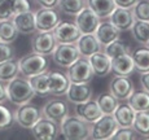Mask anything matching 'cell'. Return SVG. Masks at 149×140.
Listing matches in <instances>:
<instances>
[{
    "mask_svg": "<svg viewBox=\"0 0 149 140\" xmlns=\"http://www.w3.org/2000/svg\"><path fill=\"white\" fill-rule=\"evenodd\" d=\"M52 33L56 38L57 44H73V43H77V40L82 35L75 22L62 21V20L57 24Z\"/></svg>",
    "mask_w": 149,
    "mask_h": 140,
    "instance_id": "52a82bcc",
    "label": "cell"
},
{
    "mask_svg": "<svg viewBox=\"0 0 149 140\" xmlns=\"http://www.w3.org/2000/svg\"><path fill=\"white\" fill-rule=\"evenodd\" d=\"M7 88H5V82L0 81V104H3L4 101H7Z\"/></svg>",
    "mask_w": 149,
    "mask_h": 140,
    "instance_id": "f6af8a7d",
    "label": "cell"
},
{
    "mask_svg": "<svg viewBox=\"0 0 149 140\" xmlns=\"http://www.w3.org/2000/svg\"><path fill=\"white\" fill-rule=\"evenodd\" d=\"M135 114L136 112L132 109V107L128 102L119 101L118 107L116 108V110L113 113V117L116 119L118 127H132Z\"/></svg>",
    "mask_w": 149,
    "mask_h": 140,
    "instance_id": "cb8c5ba5",
    "label": "cell"
},
{
    "mask_svg": "<svg viewBox=\"0 0 149 140\" xmlns=\"http://www.w3.org/2000/svg\"><path fill=\"white\" fill-rule=\"evenodd\" d=\"M75 114L79 116L81 118H83L84 121L93 123L95 121L100 118L102 116V112L100 109L99 104H97L96 100H88L86 102L82 104H77L75 105Z\"/></svg>",
    "mask_w": 149,
    "mask_h": 140,
    "instance_id": "44dd1931",
    "label": "cell"
},
{
    "mask_svg": "<svg viewBox=\"0 0 149 140\" xmlns=\"http://www.w3.org/2000/svg\"><path fill=\"white\" fill-rule=\"evenodd\" d=\"M40 8H57L58 0H35Z\"/></svg>",
    "mask_w": 149,
    "mask_h": 140,
    "instance_id": "b9f144b4",
    "label": "cell"
},
{
    "mask_svg": "<svg viewBox=\"0 0 149 140\" xmlns=\"http://www.w3.org/2000/svg\"><path fill=\"white\" fill-rule=\"evenodd\" d=\"M65 96L73 104H82L93 98V90L90 83H70Z\"/></svg>",
    "mask_w": 149,
    "mask_h": 140,
    "instance_id": "2e32d148",
    "label": "cell"
},
{
    "mask_svg": "<svg viewBox=\"0 0 149 140\" xmlns=\"http://www.w3.org/2000/svg\"><path fill=\"white\" fill-rule=\"evenodd\" d=\"M132 128L140 139H149V112H136Z\"/></svg>",
    "mask_w": 149,
    "mask_h": 140,
    "instance_id": "f1b7e54d",
    "label": "cell"
},
{
    "mask_svg": "<svg viewBox=\"0 0 149 140\" xmlns=\"http://www.w3.org/2000/svg\"><path fill=\"white\" fill-rule=\"evenodd\" d=\"M7 88V98L12 104L17 105H24L26 102H30V100L35 96L33 87H31L30 82L25 77H18L13 78L12 81L7 82L5 84Z\"/></svg>",
    "mask_w": 149,
    "mask_h": 140,
    "instance_id": "7a4b0ae2",
    "label": "cell"
},
{
    "mask_svg": "<svg viewBox=\"0 0 149 140\" xmlns=\"http://www.w3.org/2000/svg\"><path fill=\"white\" fill-rule=\"evenodd\" d=\"M77 47L78 51L81 53L82 57H90L93 53L102 51V45L99 43V40L96 39L95 34H82L81 38L77 40Z\"/></svg>",
    "mask_w": 149,
    "mask_h": 140,
    "instance_id": "603a6c76",
    "label": "cell"
},
{
    "mask_svg": "<svg viewBox=\"0 0 149 140\" xmlns=\"http://www.w3.org/2000/svg\"><path fill=\"white\" fill-rule=\"evenodd\" d=\"M147 47H148V48H149V42H148V43H147Z\"/></svg>",
    "mask_w": 149,
    "mask_h": 140,
    "instance_id": "bcb514c9",
    "label": "cell"
},
{
    "mask_svg": "<svg viewBox=\"0 0 149 140\" xmlns=\"http://www.w3.org/2000/svg\"><path fill=\"white\" fill-rule=\"evenodd\" d=\"M56 47L57 42L52 31H36V34L31 38V48L34 53L49 56Z\"/></svg>",
    "mask_w": 149,
    "mask_h": 140,
    "instance_id": "9c48e42d",
    "label": "cell"
},
{
    "mask_svg": "<svg viewBox=\"0 0 149 140\" xmlns=\"http://www.w3.org/2000/svg\"><path fill=\"white\" fill-rule=\"evenodd\" d=\"M13 116H14V121L19 126L30 130L42 118L43 114H42V109H39L36 105L26 102L24 105H19L16 112L13 113Z\"/></svg>",
    "mask_w": 149,
    "mask_h": 140,
    "instance_id": "8992f818",
    "label": "cell"
},
{
    "mask_svg": "<svg viewBox=\"0 0 149 140\" xmlns=\"http://www.w3.org/2000/svg\"><path fill=\"white\" fill-rule=\"evenodd\" d=\"M102 51H104L110 59H114V57L125 55V53H131L130 45L126 44L125 42H122L121 39H117V40L109 43L108 45H105V47L102 48Z\"/></svg>",
    "mask_w": 149,
    "mask_h": 140,
    "instance_id": "e575fe53",
    "label": "cell"
},
{
    "mask_svg": "<svg viewBox=\"0 0 149 140\" xmlns=\"http://www.w3.org/2000/svg\"><path fill=\"white\" fill-rule=\"evenodd\" d=\"M140 84H141L143 90L149 92V73L140 74Z\"/></svg>",
    "mask_w": 149,
    "mask_h": 140,
    "instance_id": "ee69618b",
    "label": "cell"
},
{
    "mask_svg": "<svg viewBox=\"0 0 149 140\" xmlns=\"http://www.w3.org/2000/svg\"><path fill=\"white\" fill-rule=\"evenodd\" d=\"M51 56L56 65L68 69L73 62H75L81 57V53H79L77 44L73 43V44H57Z\"/></svg>",
    "mask_w": 149,
    "mask_h": 140,
    "instance_id": "ba28073f",
    "label": "cell"
},
{
    "mask_svg": "<svg viewBox=\"0 0 149 140\" xmlns=\"http://www.w3.org/2000/svg\"><path fill=\"white\" fill-rule=\"evenodd\" d=\"M88 61L92 68L93 75L104 78L111 73V59L104 51H99V52L91 55L88 57Z\"/></svg>",
    "mask_w": 149,
    "mask_h": 140,
    "instance_id": "e0dca14e",
    "label": "cell"
},
{
    "mask_svg": "<svg viewBox=\"0 0 149 140\" xmlns=\"http://www.w3.org/2000/svg\"><path fill=\"white\" fill-rule=\"evenodd\" d=\"M91 125L77 114H68L60 122V134L66 140H87L91 139Z\"/></svg>",
    "mask_w": 149,
    "mask_h": 140,
    "instance_id": "6da1fadb",
    "label": "cell"
},
{
    "mask_svg": "<svg viewBox=\"0 0 149 140\" xmlns=\"http://www.w3.org/2000/svg\"><path fill=\"white\" fill-rule=\"evenodd\" d=\"M131 56L135 65V71L139 74L149 73V48L147 45H141L134 49L131 52Z\"/></svg>",
    "mask_w": 149,
    "mask_h": 140,
    "instance_id": "d4e9b609",
    "label": "cell"
},
{
    "mask_svg": "<svg viewBox=\"0 0 149 140\" xmlns=\"http://www.w3.org/2000/svg\"><path fill=\"white\" fill-rule=\"evenodd\" d=\"M66 75L70 83H91L93 71L87 57H79L66 70Z\"/></svg>",
    "mask_w": 149,
    "mask_h": 140,
    "instance_id": "277c9868",
    "label": "cell"
},
{
    "mask_svg": "<svg viewBox=\"0 0 149 140\" xmlns=\"http://www.w3.org/2000/svg\"><path fill=\"white\" fill-rule=\"evenodd\" d=\"M95 36L97 40H99L100 44L102 45V48H104L109 43L119 39L121 31L114 26L110 21H101L95 31Z\"/></svg>",
    "mask_w": 149,
    "mask_h": 140,
    "instance_id": "ac0fdd59",
    "label": "cell"
},
{
    "mask_svg": "<svg viewBox=\"0 0 149 140\" xmlns=\"http://www.w3.org/2000/svg\"><path fill=\"white\" fill-rule=\"evenodd\" d=\"M109 21L114 25L119 31H128L132 27V24L135 21L131 8H121L116 7V9L109 16Z\"/></svg>",
    "mask_w": 149,
    "mask_h": 140,
    "instance_id": "9a60e30c",
    "label": "cell"
},
{
    "mask_svg": "<svg viewBox=\"0 0 149 140\" xmlns=\"http://www.w3.org/2000/svg\"><path fill=\"white\" fill-rule=\"evenodd\" d=\"M131 34L139 44L147 45V43L149 42V22L135 20L131 27Z\"/></svg>",
    "mask_w": 149,
    "mask_h": 140,
    "instance_id": "4dcf8cb0",
    "label": "cell"
},
{
    "mask_svg": "<svg viewBox=\"0 0 149 140\" xmlns=\"http://www.w3.org/2000/svg\"><path fill=\"white\" fill-rule=\"evenodd\" d=\"M49 92L54 96H65L70 86L68 75L61 71H48Z\"/></svg>",
    "mask_w": 149,
    "mask_h": 140,
    "instance_id": "d6986e66",
    "label": "cell"
},
{
    "mask_svg": "<svg viewBox=\"0 0 149 140\" xmlns=\"http://www.w3.org/2000/svg\"><path fill=\"white\" fill-rule=\"evenodd\" d=\"M131 9L135 20L149 22V0H137Z\"/></svg>",
    "mask_w": 149,
    "mask_h": 140,
    "instance_id": "d590c367",
    "label": "cell"
},
{
    "mask_svg": "<svg viewBox=\"0 0 149 140\" xmlns=\"http://www.w3.org/2000/svg\"><path fill=\"white\" fill-rule=\"evenodd\" d=\"M118 130L113 114H102L97 121L91 125V139L95 140H108L111 139L114 132Z\"/></svg>",
    "mask_w": 149,
    "mask_h": 140,
    "instance_id": "5b68a950",
    "label": "cell"
},
{
    "mask_svg": "<svg viewBox=\"0 0 149 140\" xmlns=\"http://www.w3.org/2000/svg\"><path fill=\"white\" fill-rule=\"evenodd\" d=\"M87 5L86 0H58L57 8L61 13L70 17H75Z\"/></svg>",
    "mask_w": 149,
    "mask_h": 140,
    "instance_id": "f546056e",
    "label": "cell"
},
{
    "mask_svg": "<svg viewBox=\"0 0 149 140\" xmlns=\"http://www.w3.org/2000/svg\"><path fill=\"white\" fill-rule=\"evenodd\" d=\"M30 130L36 140H54L60 135V123L42 117Z\"/></svg>",
    "mask_w": 149,
    "mask_h": 140,
    "instance_id": "30bf717a",
    "label": "cell"
},
{
    "mask_svg": "<svg viewBox=\"0 0 149 140\" xmlns=\"http://www.w3.org/2000/svg\"><path fill=\"white\" fill-rule=\"evenodd\" d=\"M18 36V30L12 20L0 21V42L13 43Z\"/></svg>",
    "mask_w": 149,
    "mask_h": 140,
    "instance_id": "d6a6232c",
    "label": "cell"
},
{
    "mask_svg": "<svg viewBox=\"0 0 149 140\" xmlns=\"http://www.w3.org/2000/svg\"><path fill=\"white\" fill-rule=\"evenodd\" d=\"M13 10L14 14L29 12V10H31L30 1L29 0H13Z\"/></svg>",
    "mask_w": 149,
    "mask_h": 140,
    "instance_id": "60d3db41",
    "label": "cell"
},
{
    "mask_svg": "<svg viewBox=\"0 0 149 140\" xmlns=\"http://www.w3.org/2000/svg\"><path fill=\"white\" fill-rule=\"evenodd\" d=\"M134 91H135V87L130 77L114 75L109 83V92L119 101H127V99Z\"/></svg>",
    "mask_w": 149,
    "mask_h": 140,
    "instance_id": "7c38bea8",
    "label": "cell"
},
{
    "mask_svg": "<svg viewBox=\"0 0 149 140\" xmlns=\"http://www.w3.org/2000/svg\"><path fill=\"white\" fill-rule=\"evenodd\" d=\"M35 13L36 31H53L61 17L56 8H39Z\"/></svg>",
    "mask_w": 149,
    "mask_h": 140,
    "instance_id": "8fae6325",
    "label": "cell"
},
{
    "mask_svg": "<svg viewBox=\"0 0 149 140\" xmlns=\"http://www.w3.org/2000/svg\"><path fill=\"white\" fill-rule=\"evenodd\" d=\"M127 102L135 112H149V92L145 90H135L127 99Z\"/></svg>",
    "mask_w": 149,
    "mask_h": 140,
    "instance_id": "4316f807",
    "label": "cell"
},
{
    "mask_svg": "<svg viewBox=\"0 0 149 140\" xmlns=\"http://www.w3.org/2000/svg\"><path fill=\"white\" fill-rule=\"evenodd\" d=\"M13 122H14V116L10 112V109L4 107L3 104H0V131L9 128L13 125Z\"/></svg>",
    "mask_w": 149,
    "mask_h": 140,
    "instance_id": "8d00e7d4",
    "label": "cell"
},
{
    "mask_svg": "<svg viewBox=\"0 0 149 140\" xmlns=\"http://www.w3.org/2000/svg\"><path fill=\"white\" fill-rule=\"evenodd\" d=\"M13 16V0H0V21L12 20Z\"/></svg>",
    "mask_w": 149,
    "mask_h": 140,
    "instance_id": "f35d334b",
    "label": "cell"
},
{
    "mask_svg": "<svg viewBox=\"0 0 149 140\" xmlns=\"http://www.w3.org/2000/svg\"><path fill=\"white\" fill-rule=\"evenodd\" d=\"M96 101L99 104L102 114H113L116 108L119 104V100H117L110 92H105L99 95L96 98Z\"/></svg>",
    "mask_w": 149,
    "mask_h": 140,
    "instance_id": "836d02e7",
    "label": "cell"
},
{
    "mask_svg": "<svg viewBox=\"0 0 149 140\" xmlns=\"http://www.w3.org/2000/svg\"><path fill=\"white\" fill-rule=\"evenodd\" d=\"M111 139L113 140H132V139H140V138L132 127H118V130L114 132Z\"/></svg>",
    "mask_w": 149,
    "mask_h": 140,
    "instance_id": "74e56055",
    "label": "cell"
},
{
    "mask_svg": "<svg viewBox=\"0 0 149 140\" xmlns=\"http://www.w3.org/2000/svg\"><path fill=\"white\" fill-rule=\"evenodd\" d=\"M14 48L10 45V43H5V42H0V64L8 60L14 59Z\"/></svg>",
    "mask_w": 149,
    "mask_h": 140,
    "instance_id": "ab89813d",
    "label": "cell"
},
{
    "mask_svg": "<svg viewBox=\"0 0 149 140\" xmlns=\"http://www.w3.org/2000/svg\"><path fill=\"white\" fill-rule=\"evenodd\" d=\"M134 71H135V65L131 53H125L111 59V73L114 75L130 77Z\"/></svg>",
    "mask_w": 149,
    "mask_h": 140,
    "instance_id": "7402d4cb",
    "label": "cell"
},
{
    "mask_svg": "<svg viewBox=\"0 0 149 140\" xmlns=\"http://www.w3.org/2000/svg\"><path fill=\"white\" fill-rule=\"evenodd\" d=\"M31 87H33L35 95L45 98V96L51 95L49 92V81H48V70L43 71V73L38 74V75H34L31 78H29Z\"/></svg>",
    "mask_w": 149,
    "mask_h": 140,
    "instance_id": "83f0119b",
    "label": "cell"
},
{
    "mask_svg": "<svg viewBox=\"0 0 149 140\" xmlns=\"http://www.w3.org/2000/svg\"><path fill=\"white\" fill-rule=\"evenodd\" d=\"M14 26L17 27L19 34L25 35H31L36 33V24H35V13L29 10L24 13H17L12 18Z\"/></svg>",
    "mask_w": 149,
    "mask_h": 140,
    "instance_id": "ffe728a7",
    "label": "cell"
},
{
    "mask_svg": "<svg viewBox=\"0 0 149 140\" xmlns=\"http://www.w3.org/2000/svg\"><path fill=\"white\" fill-rule=\"evenodd\" d=\"M18 74H19L18 61H16L14 59L0 64V81L7 83V82L12 81L13 78H16Z\"/></svg>",
    "mask_w": 149,
    "mask_h": 140,
    "instance_id": "1f68e13d",
    "label": "cell"
},
{
    "mask_svg": "<svg viewBox=\"0 0 149 140\" xmlns=\"http://www.w3.org/2000/svg\"><path fill=\"white\" fill-rule=\"evenodd\" d=\"M42 114L45 118L52 119V121L60 123L69 114V105L65 100H61V99L49 100L42 108Z\"/></svg>",
    "mask_w": 149,
    "mask_h": 140,
    "instance_id": "5bb4252c",
    "label": "cell"
},
{
    "mask_svg": "<svg viewBox=\"0 0 149 140\" xmlns=\"http://www.w3.org/2000/svg\"><path fill=\"white\" fill-rule=\"evenodd\" d=\"M48 65H49V62H48L47 56L33 52L19 59L18 69H19V74L29 79L31 77L43 73V71H47Z\"/></svg>",
    "mask_w": 149,
    "mask_h": 140,
    "instance_id": "3957f363",
    "label": "cell"
},
{
    "mask_svg": "<svg viewBox=\"0 0 149 140\" xmlns=\"http://www.w3.org/2000/svg\"><path fill=\"white\" fill-rule=\"evenodd\" d=\"M100 22L101 18L87 5L75 16V24L82 34H95Z\"/></svg>",
    "mask_w": 149,
    "mask_h": 140,
    "instance_id": "4fadbf2b",
    "label": "cell"
},
{
    "mask_svg": "<svg viewBox=\"0 0 149 140\" xmlns=\"http://www.w3.org/2000/svg\"><path fill=\"white\" fill-rule=\"evenodd\" d=\"M136 1L137 0H114L117 7L121 8H132L136 4Z\"/></svg>",
    "mask_w": 149,
    "mask_h": 140,
    "instance_id": "7bdbcfd3",
    "label": "cell"
},
{
    "mask_svg": "<svg viewBox=\"0 0 149 140\" xmlns=\"http://www.w3.org/2000/svg\"><path fill=\"white\" fill-rule=\"evenodd\" d=\"M86 3L87 7H90L101 20L109 18V16L117 7L114 0H86Z\"/></svg>",
    "mask_w": 149,
    "mask_h": 140,
    "instance_id": "484cf974",
    "label": "cell"
}]
</instances>
